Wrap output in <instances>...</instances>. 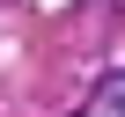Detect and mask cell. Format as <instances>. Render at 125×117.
I'll use <instances>...</instances> for the list:
<instances>
[{"label": "cell", "mask_w": 125, "mask_h": 117, "mask_svg": "<svg viewBox=\"0 0 125 117\" xmlns=\"http://www.w3.org/2000/svg\"><path fill=\"white\" fill-rule=\"evenodd\" d=\"M74 117H125V73H103V81L88 88V102H81Z\"/></svg>", "instance_id": "6da1fadb"}]
</instances>
